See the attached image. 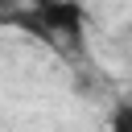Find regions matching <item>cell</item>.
Masks as SVG:
<instances>
[{"label":"cell","mask_w":132,"mask_h":132,"mask_svg":"<svg viewBox=\"0 0 132 132\" xmlns=\"http://www.w3.org/2000/svg\"><path fill=\"white\" fill-rule=\"evenodd\" d=\"M111 124H116L120 132H132V95H128V99H120V107H116Z\"/></svg>","instance_id":"6da1fadb"}]
</instances>
